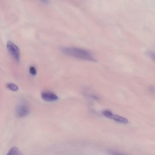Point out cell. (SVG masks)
<instances>
[{
  "instance_id": "ba28073f",
  "label": "cell",
  "mask_w": 155,
  "mask_h": 155,
  "mask_svg": "<svg viewBox=\"0 0 155 155\" xmlns=\"http://www.w3.org/2000/svg\"><path fill=\"white\" fill-rule=\"evenodd\" d=\"M102 113L105 117L110 119L113 114L111 111L108 110H104Z\"/></svg>"
},
{
  "instance_id": "277c9868",
  "label": "cell",
  "mask_w": 155,
  "mask_h": 155,
  "mask_svg": "<svg viewBox=\"0 0 155 155\" xmlns=\"http://www.w3.org/2000/svg\"><path fill=\"white\" fill-rule=\"evenodd\" d=\"M42 98L45 101H53L58 100V97L55 94L49 92H43L41 94Z\"/></svg>"
},
{
  "instance_id": "8992f818",
  "label": "cell",
  "mask_w": 155,
  "mask_h": 155,
  "mask_svg": "<svg viewBox=\"0 0 155 155\" xmlns=\"http://www.w3.org/2000/svg\"><path fill=\"white\" fill-rule=\"evenodd\" d=\"M6 155H22V154L17 147H14L9 150Z\"/></svg>"
},
{
  "instance_id": "52a82bcc",
  "label": "cell",
  "mask_w": 155,
  "mask_h": 155,
  "mask_svg": "<svg viewBox=\"0 0 155 155\" xmlns=\"http://www.w3.org/2000/svg\"><path fill=\"white\" fill-rule=\"evenodd\" d=\"M6 86L8 89L14 91H17L18 89V87L17 85L12 83H8Z\"/></svg>"
},
{
  "instance_id": "9c48e42d",
  "label": "cell",
  "mask_w": 155,
  "mask_h": 155,
  "mask_svg": "<svg viewBox=\"0 0 155 155\" xmlns=\"http://www.w3.org/2000/svg\"><path fill=\"white\" fill-rule=\"evenodd\" d=\"M30 73L32 75L35 76L37 74L36 70L35 67L31 66L29 68Z\"/></svg>"
},
{
  "instance_id": "5b68a950",
  "label": "cell",
  "mask_w": 155,
  "mask_h": 155,
  "mask_svg": "<svg viewBox=\"0 0 155 155\" xmlns=\"http://www.w3.org/2000/svg\"><path fill=\"white\" fill-rule=\"evenodd\" d=\"M110 119H113L118 122L123 124H127L128 122L127 119L126 118L117 115L113 114Z\"/></svg>"
},
{
  "instance_id": "30bf717a",
  "label": "cell",
  "mask_w": 155,
  "mask_h": 155,
  "mask_svg": "<svg viewBox=\"0 0 155 155\" xmlns=\"http://www.w3.org/2000/svg\"><path fill=\"white\" fill-rule=\"evenodd\" d=\"M110 155H124L123 154L119 153H117L116 152H111L110 153Z\"/></svg>"
},
{
  "instance_id": "3957f363",
  "label": "cell",
  "mask_w": 155,
  "mask_h": 155,
  "mask_svg": "<svg viewBox=\"0 0 155 155\" xmlns=\"http://www.w3.org/2000/svg\"><path fill=\"white\" fill-rule=\"evenodd\" d=\"M7 46L11 54L17 61H18L20 58V51L19 48L10 41H8Z\"/></svg>"
},
{
  "instance_id": "6da1fadb",
  "label": "cell",
  "mask_w": 155,
  "mask_h": 155,
  "mask_svg": "<svg viewBox=\"0 0 155 155\" xmlns=\"http://www.w3.org/2000/svg\"><path fill=\"white\" fill-rule=\"evenodd\" d=\"M62 53L77 58L96 61V60L89 51L83 49L74 47H63L61 49Z\"/></svg>"
},
{
  "instance_id": "7a4b0ae2",
  "label": "cell",
  "mask_w": 155,
  "mask_h": 155,
  "mask_svg": "<svg viewBox=\"0 0 155 155\" xmlns=\"http://www.w3.org/2000/svg\"><path fill=\"white\" fill-rule=\"evenodd\" d=\"M16 116L19 118H22L26 116L29 112V109L26 104L21 103L18 105L15 109Z\"/></svg>"
}]
</instances>
